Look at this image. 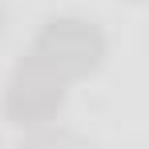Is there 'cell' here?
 <instances>
[{
    "mask_svg": "<svg viewBox=\"0 0 149 149\" xmlns=\"http://www.w3.org/2000/svg\"><path fill=\"white\" fill-rule=\"evenodd\" d=\"M133 4H141V0H133Z\"/></svg>",
    "mask_w": 149,
    "mask_h": 149,
    "instance_id": "5b68a950",
    "label": "cell"
},
{
    "mask_svg": "<svg viewBox=\"0 0 149 149\" xmlns=\"http://www.w3.org/2000/svg\"><path fill=\"white\" fill-rule=\"evenodd\" d=\"M0 32H4V4H0Z\"/></svg>",
    "mask_w": 149,
    "mask_h": 149,
    "instance_id": "277c9868",
    "label": "cell"
},
{
    "mask_svg": "<svg viewBox=\"0 0 149 149\" xmlns=\"http://www.w3.org/2000/svg\"><path fill=\"white\" fill-rule=\"evenodd\" d=\"M20 149H97L85 133H73V129H52V125H45V129H32L28 133V141Z\"/></svg>",
    "mask_w": 149,
    "mask_h": 149,
    "instance_id": "3957f363",
    "label": "cell"
},
{
    "mask_svg": "<svg viewBox=\"0 0 149 149\" xmlns=\"http://www.w3.org/2000/svg\"><path fill=\"white\" fill-rule=\"evenodd\" d=\"M0 149H4V145H0Z\"/></svg>",
    "mask_w": 149,
    "mask_h": 149,
    "instance_id": "8992f818",
    "label": "cell"
},
{
    "mask_svg": "<svg viewBox=\"0 0 149 149\" xmlns=\"http://www.w3.org/2000/svg\"><path fill=\"white\" fill-rule=\"evenodd\" d=\"M65 93H69V85H65L61 77H52L45 65H36L24 52V56L16 61V69L8 73V81H4V97H0L4 121L16 125V129H24V133L45 129L49 121L61 117Z\"/></svg>",
    "mask_w": 149,
    "mask_h": 149,
    "instance_id": "7a4b0ae2",
    "label": "cell"
},
{
    "mask_svg": "<svg viewBox=\"0 0 149 149\" xmlns=\"http://www.w3.org/2000/svg\"><path fill=\"white\" fill-rule=\"evenodd\" d=\"M28 56L36 65H45L52 77H61L65 85L93 77L109 56V40L101 32L97 20L89 16H49L36 28Z\"/></svg>",
    "mask_w": 149,
    "mask_h": 149,
    "instance_id": "6da1fadb",
    "label": "cell"
}]
</instances>
